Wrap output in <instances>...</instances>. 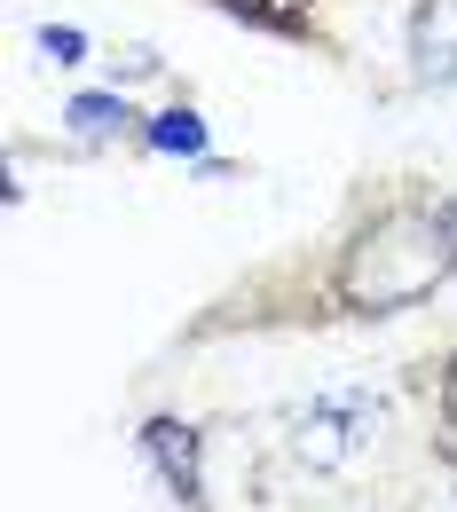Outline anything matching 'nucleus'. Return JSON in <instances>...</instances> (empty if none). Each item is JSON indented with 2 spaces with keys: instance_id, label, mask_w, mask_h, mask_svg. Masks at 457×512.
<instances>
[{
  "instance_id": "1",
  "label": "nucleus",
  "mask_w": 457,
  "mask_h": 512,
  "mask_svg": "<svg viewBox=\"0 0 457 512\" xmlns=\"http://www.w3.org/2000/svg\"><path fill=\"white\" fill-rule=\"evenodd\" d=\"M450 268H457L450 221H434V213H379L355 237L347 268H339V292H347L355 316H402L426 292H442Z\"/></svg>"
},
{
  "instance_id": "2",
  "label": "nucleus",
  "mask_w": 457,
  "mask_h": 512,
  "mask_svg": "<svg viewBox=\"0 0 457 512\" xmlns=\"http://www.w3.org/2000/svg\"><path fill=\"white\" fill-rule=\"evenodd\" d=\"M371 394H324V402H308V418H300V434L292 449L308 457V465H347L355 449L371 442Z\"/></svg>"
},
{
  "instance_id": "3",
  "label": "nucleus",
  "mask_w": 457,
  "mask_h": 512,
  "mask_svg": "<svg viewBox=\"0 0 457 512\" xmlns=\"http://www.w3.org/2000/svg\"><path fill=\"white\" fill-rule=\"evenodd\" d=\"M142 457H150V473L166 481V497H182V505H205L197 426H182V418H150V426H142Z\"/></svg>"
},
{
  "instance_id": "4",
  "label": "nucleus",
  "mask_w": 457,
  "mask_h": 512,
  "mask_svg": "<svg viewBox=\"0 0 457 512\" xmlns=\"http://www.w3.org/2000/svg\"><path fill=\"white\" fill-rule=\"evenodd\" d=\"M410 56L426 87H450L457 79V0H418L410 16Z\"/></svg>"
},
{
  "instance_id": "5",
  "label": "nucleus",
  "mask_w": 457,
  "mask_h": 512,
  "mask_svg": "<svg viewBox=\"0 0 457 512\" xmlns=\"http://www.w3.org/2000/svg\"><path fill=\"white\" fill-rule=\"evenodd\" d=\"M142 142L166 150V158H205V119H197V111H158Z\"/></svg>"
},
{
  "instance_id": "6",
  "label": "nucleus",
  "mask_w": 457,
  "mask_h": 512,
  "mask_svg": "<svg viewBox=\"0 0 457 512\" xmlns=\"http://www.w3.org/2000/svg\"><path fill=\"white\" fill-rule=\"evenodd\" d=\"M64 119H71L79 134H119V127L134 119V111H127V95H79Z\"/></svg>"
},
{
  "instance_id": "7",
  "label": "nucleus",
  "mask_w": 457,
  "mask_h": 512,
  "mask_svg": "<svg viewBox=\"0 0 457 512\" xmlns=\"http://www.w3.org/2000/svg\"><path fill=\"white\" fill-rule=\"evenodd\" d=\"M40 48H48L56 64H87V32H79V24H48V32H40Z\"/></svg>"
},
{
  "instance_id": "8",
  "label": "nucleus",
  "mask_w": 457,
  "mask_h": 512,
  "mask_svg": "<svg viewBox=\"0 0 457 512\" xmlns=\"http://www.w3.org/2000/svg\"><path fill=\"white\" fill-rule=\"evenodd\" d=\"M229 8H253V16H276V24H292V0H229Z\"/></svg>"
},
{
  "instance_id": "9",
  "label": "nucleus",
  "mask_w": 457,
  "mask_h": 512,
  "mask_svg": "<svg viewBox=\"0 0 457 512\" xmlns=\"http://www.w3.org/2000/svg\"><path fill=\"white\" fill-rule=\"evenodd\" d=\"M442 221H450V237H457V205H450V213H442Z\"/></svg>"
}]
</instances>
